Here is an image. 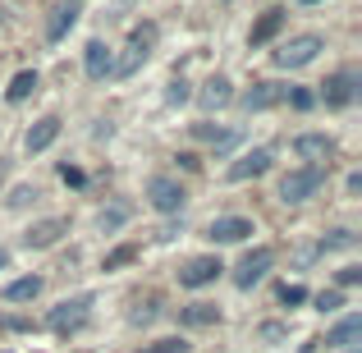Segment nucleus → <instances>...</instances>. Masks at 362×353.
<instances>
[{"label":"nucleus","mask_w":362,"mask_h":353,"mask_svg":"<svg viewBox=\"0 0 362 353\" xmlns=\"http://www.w3.org/2000/svg\"><path fill=\"white\" fill-rule=\"evenodd\" d=\"M321 184H326V170H321V166L289 170V175L280 179V202H308V197L321 193Z\"/></svg>","instance_id":"obj_1"},{"label":"nucleus","mask_w":362,"mask_h":353,"mask_svg":"<svg viewBox=\"0 0 362 353\" xmlns=\"http://www.w3.org/2000/svg\"><path fill=\"white\" fill-rule=\"evenodd\" d=\"M151 46H156V23L133 28V33H129V51H124V60H115L110 79H129V74H138V64L151 55Z\"/></svg>","instance_id":"obj_2"},{"label":"nucleus","mask_w":362,"mask_h":353,"mask_svg":"<svg viewBox=\"0 0 362 353\" xmlns=\"http://www.w3.org/2000/svg\"><path fill=\"white\" fill-rule=\"evenodd\" d=\"M321 51H326V42H321L317 33H298L275 51V64H280V69H303V64H312Z\"/></svg>","instance_id":"obj_3"},{"label":"nucleus","mask_w":362,"mask_h":353,"mask_svg":"<svg viewBox=\"0 0 362 353\" xmlns=\"http://www.w3.org/2000/svg\"><path fill=\"white\" fill-rule=\"evenodd\" d=\"M184 184L179 179H170V175H151V184H147V202L156 207L160 216H175L179 207H184Z\"/></svg>","instance_id":"obj_4"},{"label":"nucleus","mask_w":362,"mask_h":353,"mask_svg":"<svg viewBox=\"0 0 362 353\" xmlns=\"http://www.w3.org/2000/svg\"><path fill=\"white\" fill-rule=\"evenodd\" d=\"M354 97H358V74L354 69H339V74H330V79L321 83V101H326L330 110L354 106Z\"/></svg>","instance_id":"obj_5"},{"label":"nucleus","mask_w":362,"mask_h":353,"mask_svg":"<svg viewBox=\"0 0 362 353\" xmlns=\"http://www.w3.org/2000/svg\"><path fill=\"white\" fill-rule=\"evenodd\" d=\"M88 312H92V294H78V299H64L60 308H51L46 326L51 330H78L83 321H88Z\"/></svg>","instance_id":"obj_6"},{"label":"nucleus","mask_w":362,"mask_h":353,"mask_svg":"<svg viewBox=\"0 0 362 353\" xmlns=\"http://www.w3.org/2000/svg\"><path fill=\"white\" fill-rule=\"evenodd\" d=\"M221 257H193L188 266H179V284L184 289H202V284H216L221 280Z\"/></svg>","instance_id":"obj_7"},{"label":"nucleus","mask_w":362,"mask_h":353,"mask_svg":"<svg viewBox=\"0 0 362 353\" xmlns=\"http://www.w3.org/2000/svg\"><path fill=\"white\" fill-rule=\"evenodd\" d=\"M69 234V221H60V216H51V221H37L23 230V248H33V253H42V248L60 243V238Z\"/></svg>","instance_id":"obj_8"},{"label":"nucleus","mask_w":362,"mask_h":353,"mask_svg":"<svg viewBox=\"0 0 362 353\" xmlns=\"http://www.w3.org/2000/svg\"><path fill=\"white\" fill-rule=\"evenodd\" d=\"M271 262H275L271 248H252V253L239 262V271H234V284H239V289H252V284L262 280L266 271H271Z\"/></svg>","instance_id":"obj_9"},{"label":"nucleus","mask_w":362,"mask_h":353,"mask_svg":"<svg viewBox=\"0 0 362 353\" xmlns=\"http://www.w3.org/2000/svg\"><path fill=\"white\" fill-rule=\"evenodd\" d=\"M266 170H271V147H252V151H243V156L230 166V184H243V179H262Z\"/></svg>","instance_id":"obj_10"},{"label":"nucleus","mask_w":362,"mask_h":353,"mask_svg":"<svg viewBox=\"0 0 362 353\" xmlns=\"http://www.w3.org/2000/svg\"><path fill=\"white\" fill-rule=\"evenodd\" d=\"M284 18H289V9L271 5V9H266V14L252 23V33H247V46H252V51H262L266 42H275V37H280V28H284Z\"/></svg>","instance_id":"obj_11"},{"label":"nucleus","mask_w":362,"mask_h":353,"mask_svg":"<svg viewBox=\"0 0 362 353\" xmlns=\"http://www.w3.org/2000/svg\"><path fill=\"white\" fill-rule=\"evenodd\" d=\"M83 69H88L92 83L110 79V69H115V55H110V46L101 42V37H92V42H88V51H83Z\"/></svg>","instance_id":"obj_12"},{"label":"nucleus","mask_w":362,"mask_h":353,"mask_svg":"<svg viewBox=\"0 0 362 353\" xmlns=\"http://www.w3.org/2000/svg\"><path fill=\"white\" fill-rule=\"evenodd\" d=\"M293 151H298L303 161H312V166H321V161L335 156V142H330L326 133H298V138H293Z\"/></svg>","instance_id":"obj_13"},{"label":"nucleus","mask_w":362,"mask_h":353,"mask_svg":"<svg viewBox=\"0 0 362 353\" xmlns=\"http://www.w3.org/2000/svg\"><path fill=\"white\" fill-rule=\"evenodd\" d=\"M206 234H211L216 243H243V238L252 234V221H247V216H216Z\"/></svg>","instance_id":"obj_14"},{"label":"nucleus","mask_w":362,"mask_h":353,"mask_svg":"<svg viewBox=\"0 0 362 353\" xmlns=\"http://www.w3.org/2000/svg\"><path fill=\"white\" fill-rule=\"evenodd\" d=\"M284 92L289 88H280V83H252V88L243 92V110H271V106L284 101Z\"/></svg>","instance_id":"obj_15"},{"label":"nucleus","mask_w":362,"mask_h":353,"mask_svg":"<svg viewBox=\"0 0 362 353\" xmlns=\"http://www.w3.org/2000/svg\"><path fill=\"white\" fill-rule=\"evenodd\" d=\"M55 138H60V115H42V120L33 124V129H28L23 147H28V151H33V156H37V151H46V147H51Z\"/></svg>","instance_id":"obj_16"},{"label":"nucleus","mask_w":362,"mask_h":353,"mask_svg":"<svg viewBox=\"0 0 362 353\" xmlns=\"http://www.w3.org/2000/svg\"><path fill=\"white\" fill-rule=\"evenodd\" d=\"M358 340H362V317H358V312H349V317L326 335V349H354Z\"/></svg>","instance_id":"obj_17"},{"label":"nucleus","mask_w":362,"mask_h":353,"mask_svg":"<svg viewBox=\"0 0 362 353\" xmlns=\"http://www.w3.org/2000/svg\"><path fill=\"white\" fill-rule=\"evenodd\" d=\"M230 101H234V88H230V79H225V74L206 79V88H202V106L206 110H225Z\"/></svg>","instance_id":"obj_18"},{"label":"nucleus","mask_w":362,"mask_h":353,"mask_svg":"<svg viewBox=\"0 0 362 353\" xmlns=\"http://www.w3.org/2000/svg\"><path fill=\"white\" fill-rule=\"evenodd\" d=\"M74 23H78V5H74V0H64V5H55V9H51V23H46V37H51V42H60V37L69 33Z\"/></svg>","instance_id":"obj_19"},{"label":"nucleus","mask_w":362,"mask_h":353,"mask_svg":"<svg viewBox=\"0 0 362 353\" xmlns=\"http://www.w3.org/2000/svg\"><path fill=\"white\" fill-rule=\"evenodd\" d=\"M193 138L211 142L216 151H230L234 142H239V133H234V129H221V124H193Z\"/></svg>","instance_id":"obj_20"},{"label":"nucleus","mask_w":362,"mask_h":353,"mask_svg":"<svg viewBox=\"0 0 362 353\" xmlns=\"http://www.w3.org/2000/svg\"><path fill=\"white\" fill-rule=\"evenodd\" d=\"M37 294H42V275H23V280L5 284V289H0V299H5V303H33Z\"/></svg>","instance_id":"obj_21"},{"label":"nucleus","mask_w":362,"mask_h":353,"mask_svg":"<svg viewBox=\"0 0 362 353\" xmlns=\"http://www.w3.org/2000/svg\"><path fill=\"white\" fill-rule=\"evenodd\" d=\"M179 321H184V326H216V321H221V308H216V303H188V308H179Z\"/></svg>","instance_id":"obj_22"},{"label":"nucleus","mask_w":362,"mask_h":353,"mask_svg":"<svg viewBox=\"0 0 362 353\" xmlns=\"http://www.w3.org/2000/svg\"><path fill=\"white\" fill-rule=\"evenodd\" d=\"M37 83H42V79H37V69H18L14 79H9V88H5V101H23V97H33Z\"/></svg>","instance_id":"obj_23"},{"label":"nucleus","mask_w":362,"mask_h":353,"mask_svg":"<svg viewBox=\"0 0 362 353\" xmlns=\"http://www.w3.org/2000/svg\"><path fill=\"white\" fill-rule=\"evenodd\" d=\"M129 262H138V248L124 243V248H115V253H106V266H101V271H119V266H129Z\"/></svg>","instance_id":"obj_24"},{"label":"nucleus","mask_w":362,"mask_h":353,"mask_svg":"<svg viewBox=\"0 0 362 353\" xmlns=\"http://www.w3.org/2000/svg\"><path fill=\"white\" fill-rule=\"evenodd\" d=\"M358 243V234L354 230H335L330 238H321V253H335V248H354Z\"/></svg>","instance_id":"obj_25"},{"label":"nucleus","mask_w":362,"mask_h":353,"mask_svg":"<svg viewBox=\"0 0 362 353\" xmlns=\"http://www.w3.org/2000/svg\"><path fill=\"white\" fill-rule=\"evenodd\" d=\"M280 303L284 308H298V303H308V289L303 284H280Z\"/></svg>","instance_id":"obj_26"},{"label":"nucleus","mask_w":362,"mask_h":353,"mask_svg":"<svg viewBox=\"0 0 362 353\" xmlns=\"http://www.w3.org/2000/svg\"><path fill=\"white\" fill-rule=\"evenodd\" d=\"M284 97L293 101V110H312V106H317V92H308V88H289Z\"/></svg>","instance_id":"obj_27"},{"label":"nucleus","mask_w":362,"mask_h":353,"mask_svg":"<svg viewBox=\"0 0 362 353\" xmlns=\"http://www.w3.org/2000/svg\"><path fill=\"white\" fill-rule=\"evenodd\" d=\"M124 221H129V207H110V212H101V230H106V234L119 230Z\"/></svg>","instance_id":"obj_28"},{"label":"nucleus","mask_w":362,"mask_h":353,"mask_svg":"<svg viewBox=\"0 0 362 353\" xmlns=\"http://www.w3.org/2000/svg\"><path fill=\"white\" fill-rule=\"evenodd\" d=\"M339 308H344V294H339V289L317 294V312H339Z\"/></svg>","instance_id":"obj_29"},{"label":"nucleus","mask_w":362,"mask_h":353,"mask_svg":"<svg viewBox=\"0 0 362 353\" xmlns=\"http://www.w3.org/2000/svg\"><path fill=\"white\" fill-rule=\"evenodd\" d=\"M142 353H188V345H184V340H156V345H147V349H142Z\"/></svg>","instance_id":"obj_30"},{"label":"nucleus","mask_w":362,"mask_h":353,"mask_svg":"<svg viewBox=\"0 0 362 353\" xmlns=\"http://www.w3.org/2000/svg\"><path fill=\"white\" fill-rule=\"evenodd\" d=\"M188 97H193V92H188V83H184V79H175V83H170V92H165V101H170V106H184Z\"/></svg>","instance_id":"obj_31"},{"label":"nucleus","mask_w":362,"mask_h":353,"mask_svg":"<svg viewBox=\"0 0 362 353\" xmlns=\"http://www.w3.org/2000/svg\"><path fill=\"white\" fill-rule=\"evenodd\" d=\"M60 179H64V184H74V188H83V184H88V175H83L78 166H60Z\"/></svg>","instance_id":"obj_32"},{"label":"nucleus","mask_w":362,"mask_h":353,"mask_svg":"<svg viewBox=\"0 0 362 353\" xmlns=\"http://www.w3.org/2000/svg\"><path fill=\"white\" fill-rule=\"evenodd\" d=\"M358 280H362V266H344V271H339V284H344V289L358 284Z\"/></svg>","instance_id":"obj_33"},{"label":"nucleus","mask_w":362,"mask_h":353,"mask_svg":"<svg viewBox=\"0 0 362 353\" xmlns=\"http://www.w3.org/2000/svg\"><path fill=\"white\" fill-rule=\"evenodd\" d=\"M28 197H37V188H18V193H14V197H9V202H14V207H23V202H28Z\"/></svg>","instance_id":"obj_34"},{"label":"nucleus","mask_w":362,"mask_h":353,"mask_svg":"<svg viewBox=\"0 0 362 353\" xmlns=\"http://www.w3.org/2000/svg\"><path fill=\"white\" fill-rule=\"evenodd\" d=\"M0 326H5V330H28V321H23V317H5Z\"/></svg>","instance_id":"obj_35"},{"label":"nucleus","mask_w":362,"mask_h":353,"mask_svg":"<svg viewBox=\"0 0 362 353\" xmlns=\"http://www.w3.org/2000/svg\"><path fill=\"white\" fill-rule=\"evenodd\" d=\"M5 266H9V253H0V271H5Z\"/></svg>","instance_id":"obj_36"},{"label":"nucleus","mask_w":362,"mask_h":353,"mask_svg":"<svg viewBox=\"0 0 362 353\" xmlns=\"http://www.w3.org/2000/svg\"><path fill=\"white\" fill-rule=\"evenodd\" d=\"M303 5H321V0H303Z\"/></svg>","instance_id":"obj_37"},{"label":"nucleus","mask_w":362,"mask_h":353,"mask_svg":"<svg viewBox=\"0 0 362 353\" xmlns=\"http://www.w3.org/2000/svg\"><path fill=\"white\" fill-rule=\"evenodd\" d=\"M0 353H5V349H0Z\"/></svg>","instance_id":"obj_38"}]
</instances>
